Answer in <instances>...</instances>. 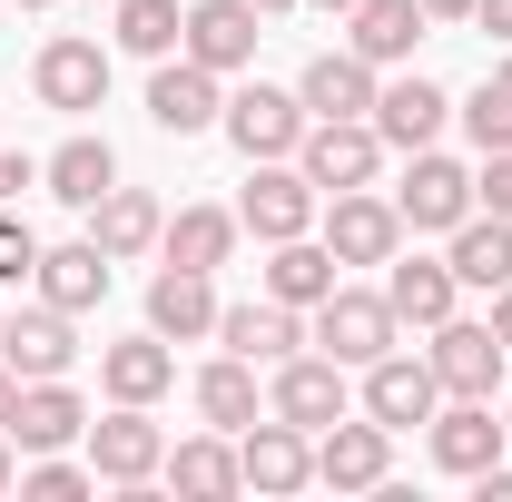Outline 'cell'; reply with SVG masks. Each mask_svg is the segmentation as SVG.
<instances>
[{
    "label": "cell",
    "instance_id": "ffe728a7",
    "mask_svg": "<svg viewBox=\"0 0 512 502\" xmlns=\"http://www.w3.org/2000/svg\"><path fill=\"white\" fill-rule=\"evenodd\" d=\"M217 345H227V355H247V365H286V355L306 345V315H296V306H276V296L217 306Z\"/></svg>",
    "mask_w": 512,
    "mask_h": 502
},
{
    "label": "cell",
    "instance_id": "2e32d148",
    "mask_svg": "<svg viewBox=\"0 0 512 502\" xmlns=\"http://www.w3.org/2000/svg\"><path fill=\"white\" fill-rule=\"evenodd\" d=\"M453 296H463V276H453V256H384V306H394V325H444L453 315Z\"/></svg>",
    "mask_w": 512,
    "mask_h": 502
},
{
    "label": "cell",
    "instance_id": "8992f818",
    "mask_svg": "<svg viewBox=\"0 0 512 502\" xmlns=\"http://www.w3.org/2000/svg\"><path fill=\"white\" fill-rule=\"evenodd\" d=\"M434 404H444L434 355H394V345H384L375 365H365V414H375L384 434H404V424H434Z\"/></svg>",
    "mask_w": 512,
    "mask_h": 502
},
{
    "label": "cell",
    "instance_id": "ba28073f",
    "mask_svg": "<svg viewBox=\"0 0 512 502\" xmlns=\"http://www.w3.org/2000/svg\"><path fill=\"white\" fill-rule=\"evenodd\" d=\"M227 138H237V158H296V138H306V99H296V89H266V79H256V89H237V99H227Z\"/></svg>",
    "mask_w": 512,
    "mask_h": 502
},
{
    "label": "cell",
    "instance_id": "d590c367",
    "mask_svg": "<svg viewBox=\"0 0 512 502\" xmlns=\"http://www.w3.org/2000/svg\"><path fill=\"white\" fill-rule=\"evenodd\" d=\"M89 483H99V473H89V463H60V453H40V463L20 473V493H30V502H79Z\"/></svg>",
    "mask_w": 512,
    "mask_h": 502
},
{
    "label": "cell",
    "instance_id": "4316f807",
    "mask_svg": "<svg viewBox=\"0 0 512 502\" xmlns=\"http://www.w3.org/2000/svg\"><path fill=\"white\" fill-rule=\"evenodd\" d=\"M148 325H158L168 345L217 335V276H197V266H158V286H148Z\"/></svg>",
    "mask_w": 512,
    "mask_h": 502
},
{
    "label": "cell",
    "instance_id": "74e56055",
    "mask_svg": "<svg viewBox=\"0 0 512 502\" xmlns=\"http://www.w3.org/2000/svg\"><path fill=\"white\" fill-rule=\"evenodd\" d=\"M473 207L512 217V148H493V158H483V178H473Z\"/></svg>",
    "mask_w": 512,
    "mask_h": 502
},
{
    "label": "cell",
    "instance_id": "cb8c5ba5",
    "mask_svg": "<svg viewBox=\"0 0 512 502\" xmlns=\"http://www.w3.org/2000/svg\"><path fill=\"white\" fill-rule=\"evenodd\" d=\"M109 276H119V256L99 247V237H69V247H40V296L60 315H89L109 296Z\"/></svg>",
    "mask_w": 512,
    "mask_h": 502
},
{
    "label": "cell",
    "instance_id": "f35d334b",
    "mask_svg": "<svg viewBox=\"0 0 512 502\" xmlns=\"http://www.w3.org/2000/svg\"><path fill=\"white\" fill-rule=\"evenodd\" d=\"M20 188H40V158H20V148H0V207H20Z\"/></svg>",
    "mask_w": 512,
    "mask_h": 502
},
{
    "label": "cell",
    "instance_id": "7402d4cb",
    "mask_svg": "<svg viewBox=\"0 0 512 502\" xmlns=\"http://www.w3.org/2000/svg\"><path fill=\"white\" fill-rule=\"evenodd\" d=\"M444 119H453V99L424 79V69L375 89V138H384V148H404V158H414V148H434V128H444Z\"/></svg>",
    "mask_w": 512,
    "mask_h": 502
},
{
    "label": "cell",
    "instance_id": "7dc6e473",
    "mask_svg": "<svg viewBox=\"0 0 512 502\" xmlns=\"http://www.w3.org/2000/svg\"><path fill=\"white\" fill-rule=\"evenodd\" d=\"M306 10H355V0H306Z\"/></svg>",
    "mask_w": 512,
    "mask_h": 502
},
{
    "label": "cell",
    "instance_id": "7c38bea8",
    "mask_svg": "<svg viewBox=\"0 0 512 502\" xmlns=\"http://www.w3.org/2000/svg\"><path fill=\"white\" fill-rule=\"evenodd\" d=\"M384 473H394V434H384L375 414L355 424V414H335L316 434V483H335V493H375Z\"/></svg>",
    "mask_w": 512,
    "mask_h": 502
},
{
    "label": "cell",
    "instance_id": "ac0fdd59",
    "mask_svg": "<svg viewBox=\"0 0 512 502\" xmlns=\"http://www.w3.org/2000/svg\"><path fill=\"white\" fill-rule=\"evenodd\" d=\"M503 335H493V315L483 325H463V315H444L434 325V375H444V394H503Z\"/></svg>",
    "mask_w": 512,
    "mask_h": 502
},
{
    "label": "cell",
    "instance_id": "ee69618b",
    "mask_svg": "<svg viewBox=\"0 0 512 502\" xmlns=\"http://www.w3.org/2000/svg\"><path fill=\"white\" fill-rule=\"evenodd\" d=\"M256 20H286V10H306V0H247Z\"/></svg>",
    "mask_w": 512,
    "mask_h": 502
},
{
    "label": "cell",
    "instance_id": "4fadbf2b",
    "mask_svg": "<svg viewBox=\"0 0 512 502\" xmlns=\"http://www.w3.org/2000/svg\"><path fill=\"white\" fill-rule=\"evenodd\" d=\"M266 414H286L296 434H325V424L345 414V365H335V355H286L276 384H266Z\"/></svg>",
    "mask_w": 512,
    "mask_h": 502
},
{
    "label": "cell",
    "instance_id": "603a6c76",
    "mask_svg": "<svg viewBox=\"0 0 512 502\" xmlns=\"http://www.w3.org/2000/svg\"><path fill=\"white\" fill-rule=\"evenodd\" d=\"M99 384H109V404H158V394L178 384V355H168V335L148 325V335H119V345H99Z\"/></svg>",
    "mask_w": 512,
    "mask_h": 502
},
{
    "label": "cell",
    "instance_id": "4dcf8cb0",
    "mask_svg": "<svg viewBox=\"0 0 512 502\" xmlns=\"http://www.w3.org/2000/svg\"><path fill=\"white\" fill-rule=\"evenodd\" d=\"M453 276L463 286H512V217H493V207H473L463 227H453Z\"/></svg>",
    "mask_w": 512,
    "mask_h": 502
},
{
    "label": "cell",
    "instance_id": "83f0119b",
    "mask_svg": "<svg viewBox=\"0 0 512 502\" xmlns=\"http://www.w3.org/2000/svg\"><path fill=\"white\" fill-rule=\"evenodd\" d=\"M266 296L296 315H316L325 296H335V247L325 237H276V256H266Z\"/></svg>",
    "mask_w": 512,
    "mask_h": 502
},
{
    "label": "cell",
    "instance_id": "b9f144b4",
    "mask_svg": "<svg viewBox=\"0 0 512 502\" xmlns=\"http://www.w3.org/2000/svg\"><path fill=\"white\" fill-rule=\"evenodd\" d=\"M493 335H503V355H512V286H493Z\"/></svg>",
    "mask_w": 512,
    "mask_h": 502
},
{
    "label": "cell",
    "instance_id": "3957f363",
    "mask_svg": "<svg viewBox=\"0 0 512 502\" xmlns=\"http://www.w3.org/2000/svg\"><path fill=\"white\" fill-rule=\"evenodd\" d=\"M237 227L247 237H306L316 227V178L296 168V158H256V178H247V197H237Z\"/></svg>",
    "mask_w": 512,
    "mask_h": 502
},
{
    "label": "cell",
    "instance_id": "484cf974",
    "mask_svg": "<svg viewBox=\"0 0 512 502\" xmlns=\"http://www.w3.org/2000/svg\"><path fill=\"white\" fill-rule=\"evenodd\" d=\"M40 188L60 197V207H79V217H89L99 197L119 188V148H109V138H60V148L40 158Z\"/></svg>",
    "mask_w": 512,
    "mask_h": 502
},
{
    "label": "cell",
    "instance_id": "5bb4252c",
    "mask_svg": "<svg viewBox=\"0 0 512 502\" xmlns=\"http://www.w3.org/2000/svg\"><path fill=\"white\" fill-rule=\"evenodd\" d=\"M148 119L168 128V138H207V128L227 119V99H217V69H197L188 50H178V60H158V79H148Z\"/></svg>",
    "mask_w": 512,
    "mask_h": 502
},
{
    "label": "cell",
    "instance_id": "836d02e7",
    "mask_svg": "<svg viewBox=\"0 0 512 502\" xmlns=\"http://www.w3.org/2000/svg\"><path fill=\"white\" fill-rule=\"evenodd\" d=\"M109 10H119V50H138V60H168L178 30H188L178 0H109Z\"/></svg>",
    "mask_w": 512,
    "mask_h": 502
},
{
    "label": "cell",
    "instance_id": "ab89813d",
    "mask_svg": "<svg viewBox=\"0 0 512 502\" xmlns=\"http://www.w3.org/2000/svg\"><path fill=\"white\" fill-rule=\"evenodd\" d=\"M473 20H483V40H512V0H473Z\"/></svg>",
    "mask_w": 512,
    "mask_h": 502
},
{
    "label": "cell",
    "instance_id": "f1b7e54d",
    "mask_svg": "<svg viewBox=\"0 0 512 502\" xmlns=\"http://www.w3.org/2000/svg\"><path fill=\"white\" fill-rule=\"evenodd\" d=\"M158 473H168L188 502H227V493H247V473H237V434H217V424H207V434H188L168 463H158Z\"/></svg>",
    "mask_w": 512,
    "mask_h": 502
},
{
    "label": "cell",
    "instance_id": "f546056e",
    "mask_svg": "<svg viewBox=\"0 0 512 502\" xmlns=\"http://www.w3.org/2000/svg\"><path fill=\"white\" fill-rule=\"evenodd\" d=\"M237 237H247V227H237L227 207H178V217L158 227V247H168V266H197V276H217V266L237 256Z\"/></svg>",
    "mask_w": 512,
    "mask_h": 502
},
{
    "label": "cell",
    "instance_id": "e0dca14e",
    "mask_svg": "<svg viewBox=\"0 0 512 502\" xmlns=\"http://www.w3.org/2000/svg\"><path fill=\"white\" fill-rule=\"evenodd\" d=\"M325 247H335V266H384V256L404 247V217H394V197L345 188L335 207H325Z\"/></svg>",
    "mask_w": 512,
    "mask_h": 502
},
{
    "label": "cell",
    "instance_id": "d6986e66",
    "mask_svg": "<svg viewBox=\"0 0 512 502\" xmlns=\"http://www.w3.org/2000/svg\"><path fill=\"white\" fill-rule=\"evenodd\" d=\"M375 60H355V50H316L306 79H296V99H306V119H375Z\"/></svg>",
    "mask_w": 512,
    "mask_h": 502
},
{
    "label": "cell",
    "instance_id": "9a60e30c",
    "mask_svg": "<svg viewBox=\"0 0 512 502\" xmlns=\"http://www.w3.org/2000/svg\"><path fill=\"white\" fill-rule=\"evenodd\" d=\"M69 355H79V335H69V315L40 296V306H20V315H0V365L20 384H40V375H69Z\"/></svg>",
    "mask_w": 512,
    "mask_h": 502
},
{
    "label": "cell",
    "instance_id": "d4e9b609",
    "mask_svg": "<svg viewBox=\"0 0 512 502\" xmlns=\"http://www.w3.org/2000/svg\"><path fill=\"white\" fill-rule=\"evenodd\" d=\"M434 20H424V0H355L345 10V50L355 60H375V69H394V60H414V40H424Z\"/></svg>",
    "mask_w": 512,
    "mask_h": 502
},
{
    "label": "cell",
    "instance_id": "6da1fadb",
    "mask_svg": "<svg viewBox=\"0 0 512 502\" xmlns=\"http://www.w3.org/2000/svg\"><path fill=\"white\" fill-rule=\"evenodd\" d=\"M394 335H404V325H394V306H384V296H365V286H335V296L316 306V325H306V345H316V355H335L345 375H365Z\"/></svg>",
    "mask_w": 512,
    "mask_h": 502
},
{
    "label": "cell",
    "instance_id": "8fae6325",
    "mask_svg": "<svg viewBox=\"0 0 512 502\" xmlns=\"http://www.w3.org/2000/svg\"><path fill=\"white\" fill-rule=\"evenodd\" d=\"M158 463H168V434L148 424V404H119L109 424H89V473H99V483L138 493V483H148Z\"/></svg>",
    "mask_w": 512,
    "mask_h": 502
},
{
    "label": "cell",
    "instance_id": "9c48e42d",
    "mask_svg": "<svg viewBox=\"0 0 512 502\" xmlns=\"http://www.w3.org/2000/svg\"><path fill=\"white\" fill-rule=\"evenodd\" d=\"M237 473H247V493H306L316 483V434H296L286 414H266L237 434Z\"/></svg>",
    "mask_w": 512,
    "mask_h": 502
},
{
    "label": "cell",
    "instance_id": "bcb514c9",
    "mask_svg": "<svg viewBox=\"0 0 512 502\" xmlns=\"http://www.w3.org/2000/svg\"><path fill=\"white\" fill-rule=\"evenodd\" d=\"M10 483H20V463H10V434H0V493H10Z\"/></svg>",
    "mask_w": 512,
    "mask_h": 502
},
{
    "label": "cell",
    "instance_id": "d6a6232c",
    "mask_svg": "<svg viewBox=\"0 0 512 502\" xmlns=\"http://www.w3.org/2000/svg\"><path fill=\"white\" fill-rule=\"evenodd\" d=\"M197 424H217V434H247V424H256V365H247V355L197 365Z\"/></svg>",
    "mask_w": 512,
    "mask_h": 502
},
{
    "label": "cell",
    "instance_id": "52a82bcc",
    "mask_svg": "<svg viewBox=\"0 0 512 502\" xmlns=\"http://www.w3.org/2000/svg\"><path fill=\"white\" fill-rule=\"evenodd\" d=\"M30 89H40V109H99L109 99V50L99 40H79V30H60V40H40V60H30Z\"/></svg>",
    "mask_w": 512,
    "mask_h": 502
},
{
    "label": "cell",
    "instance_id": "60d3db41",
    "mask_svg": "<svg viewBox=\"0 0 512 502\" xmlns=\"http://www.w3.org/2000/svg\"><path fill=\"white\" fill-rule=\"evenodd\" d=\"M473 483H483V502H512V463H483Z\"/></svg>",
    "mask_w": 512,
    "mask_h": 502
},
{
    "label": "cell",
    "instance_id": "7a4b0ae2",
    "mask_svg": "<svg viewBox=\"0 0 512 502\" xmlns=\"http://www.w3.org/2000/svg\"><path fill=\"white\" fill-rule=\"evenodd\" d=\"M296 168L316 178V197L375 188V168H384V138H375V119H306V138H296Z\"/></svg>",
    "mask_w": 512,
    "mask_h": 502
},
{
    "label": "cell",
    "instance_id": "1f68e13d",
    "mask_svg": "<svg viewBox=\"0 0 512 502\" xmlns=\"http://www.w3.org/2000/svg\"><path fill=\"white\" fill-rule=\"evenodd\" d=\"M158 227H168V217H158V197H148V188H109L99 207H89V237H99V247L119 256V266L158 247Z\"/></svg>",
    "mask_w": 512,
    "mask_h": 502
},
{
    "label": "cell",
    "instance_id": "e575fe53",
    "mask_svg": "<svg viewBox=\"0 0 512 502\" xmlns=\"http://www.w3.org/2000/svg\"><path fill=\"white\" fill-rule=\"evenodd\" d=\"M463 128H473V148H483V158L512 148V69H483V89L463 99Z\"/></svg>",
    "mask_w": 512,
    "mask_h": 502
},
{
    "label": "cell",
    "instance_id": "277c9868",
    "mask_svg": "<svg viewBox=\"0 0 512 502\" xmlns=\"http://www.w3.org/2000/svg\"><path fill=\"white\" fill-rule=\"evenodd\" d=\"M394 217L424 227V237H453V227L473 217V168H453L444 148H414V168H404V188H394Z\"/></svg>",
    "mask_w": 512,
    "mask_h": 502
},
{
    "label": "cell",
    "instance_id": "681fc988",
    "mask_svg": "<svg viewBox=\"0 0 512 502\" xmlns=\"http://www.w3.org/2000/svg\"><path fill=\"white\" fill-rule=\"evenodd\" d=\"M503 443H512V414H503Z\"/></svg>",
    "mask_w": 512,
    "mask_h": 502
},
{
    "label": "cell",
    "instance_id": "8d00e7d4",
    "mask_svg": "<svg viewBox=\"0 0 512 502\" xmlns=\"http://www.w3.org/2000/svg\"><path fill=\"white\" fill-rule=\"evenodd\" d=\"M20 276H40V237L0 207V286H20Z\"/></svg>",
    "mask_w": 512,
    "mask_h": 502
},
{
    "label": "cell",
    "instance_id": "7bdbcfd3",
    "mask_svg": "<svg viewBox=\"0 0 512 502\" xmlns=\"http://www.w3.org/2000/svg\"><path fill=\"white\" fill-rule=\"evenodd\" d=\"M424 20H473V0H424Z\"/></svg>",
    "mask_w": 512,
    "mask_h": 502
},
{
    "label": "cell",
    "instance_id": "5b68a950",
    "mask_svg": "<svg viewBox=\"0 0 512 502\" xmlns=\"http://www.w3.org/2000/svg\"><path fill=\"white\" fill-rule=\"evenodd\" d=\"M424 453H434V473H483V463H503V424H493V394H444L434 404V424H424Z\"/></svg>",
    "mask_w": 512,
    "mask_h": 502
},
{
    "label": "cell",
    "instance_id": "30bf717a",
    "mask_svg": "<svg viewBox=\"0 0 512 502\" xmlns=\"http://www.w3.org/2000/svg\"><path fill=\"white\" fill-rule=\"evenodd\" d=\"M256 40H266V20H256L247 0H188V30H178V50L197 69H217V79H237L256 60Z\"/></svg>",
    "mask_w": 512,
    "mask_h": 502
},
{
    "label": "cell",
    "instance_id": "44dd1931",
    "mask_svg": "<svg viewBox=\"0 0 512 502\" xmlns=\"http://www.w3.org/2000/svg\"><path fill=\"white\" fill-rule=\"evenodd\" d=\"M0 434L20 443V453H60V443L89 434V404H79L60 375H40V384H20V404H10V424H0Z\"/></svg>",
    "mask_w": 512,
    "mask_h": 502
},
{
    "label": "cell",
    "instance_id": "f6af8a7d",
    "mask_svg": "<svg viewBox=\"0 0 512 502\" xmlns=\"http://www.w3.org/2000/svg\"><path fill=\"white\" fill-rule=\"evenodd\" d=\"M10 404H20V375H10V365H0V424H10Z\"/></svg>",
    "mask_w": 512,
    "mask_h": 502
},
{
    "label": "cell",
    "instance_id": "c3c4849f",
    "mask_svg": "<svg viewBox=\"0 0 512 502\" xmlns=\"http://www.w3.org/2000/svg\"><path fill=\"white\" fill-rule=\"evenodd\" d=\"M20 10H50V0H20Z\"/></svg>",
    "mask_w": 512,
    "mask_h": 502
}]
</instances>
